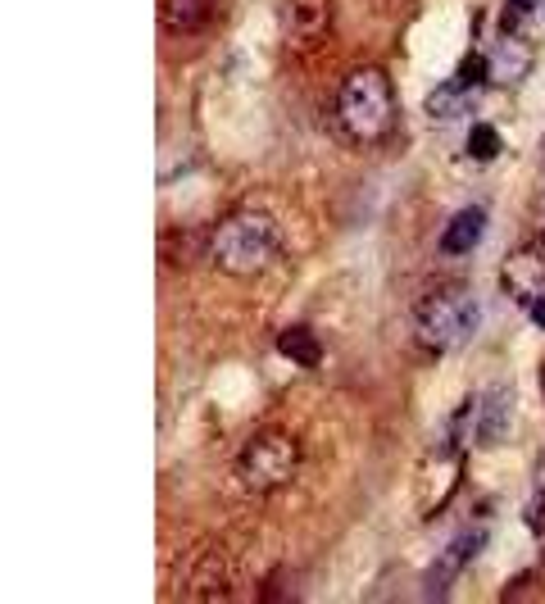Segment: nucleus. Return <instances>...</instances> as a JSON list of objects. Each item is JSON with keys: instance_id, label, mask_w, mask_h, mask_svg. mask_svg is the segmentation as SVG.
I'll return each mask as SVG.
<instances>
[{"instance_id": "a211bd4d", "label": "nucleus", "mask_w": 545, "mask_h": 604, "mask_svg": "<svg viewBox=\"0 0 545 604\" xmlns=\"http://www.w3.org/2000/svg\"><path fill=\"white\" fill-rule=\"evenodd\" d=\"M541 223H545V196H541Z\"/></svg>"}, {"instance_id": "20e7f679", "label": "nucleus", "mask_w": 545, "mask_h": 604, "mask_svg": "<svg viewBox=\"0 0 545 604\" xmlns=\"http://www.w3.org/2000/svg\"><path fill=\"white\" fill-rule=\"evenodd\" d=\"M241 482L250 486V491H278V486H287L291 477H296L300 468V446L291 441L287 432H259L255 441H250L246 450H241Z\"/></svg>"}, {"instance_id": "9d476101", "label": "nucleus", "mask_w": 545, "mask_h": 604, "mask_svg": "<svg viewBox=\"0 0 545 604\" xmlns=\"http://www.w3.org/2000/svg\"><path fill=\"white\" fill-rule=\"evenodd\" d=\"M482 237H486V209L468 205L446 223V232H441V250H446V255H468Z\"/></svg>"}, {"instance_id": "1a4fd4ad", "label": "nucleus", "mask_w": 545, "mask_h": 604, "mask_svg": "<svg viewBox=\"0 0 545 604\" xmlns=\"http://www.w3.org/2000/svg\"><path fill=\"white\" fill-rule=\"evenodd\" d=\"M514 432V391L491 387L477 396V441L482 446H500Z\"/></svg>"}, {"instance_id": "f257e3e1", "label": "nucleus", "mask_w": 545, "mask_h": 604, "mask_svg": "<svg viewBox=\"0 0 545 604\" xmlns=\"http://www.w3.org/2000/svg\"><path fill=\"white\" fill-rule=\"evenodd\" d=\"M278 246H282L278 223L268 214H259V209L228 214L209 232V255H214V264L228 278H255V273H264L273 264V255H278Z\"/></svg>"}, {"instance_id": "ddd939ff", "label": "nucleus", "mask_w": 545, "mask_h": 604, "mask_svg": "<svg viewBox=\"0 0 545 604\" xmlns=\"http://www.w3.org/2000/svg\"><path fill=\"white\" fill-rule=\"evenodd\" d=\"M209 10L214 0H164V19H169L173 32H196L209 23Z\"/></svg>"}, {"instance_id": "4468645a", "label": "nucleus", "mask_w": 545, "mask_h": 604, "mask_svg": "<svg viewBox=\"0 0 545 604\" xmlns=\"http://www.w3.org/2000/svg\"><path fill=\"white\" fill-rule=\"evenodd\" d=\"M523 523H527V532L545 536V450H541V459H536V468H532V496H527Z\"/></svg>"}, {"instance_id": "f3484780", "label": "nucleus", "mask_w": 545, "mask_h": 604, "mask_svg": "<svg viewBox=\"0 0 545 604\" xmlns=\"http://www.w3.org/2000/svg\"><path fill=\"white\" fill-rule=\"evenodd\" d=\"M527 314H532V323L545 332V296H541V300H532V305H527Z\"/></svg>"}, {"instance_id": "f03ea898", "label": "nucleus", "mask_w": 545, "mask_h": 604, "mask_svg": "<svg viewBox=\"0 0 545 604\" xmlns=\"http://www.w3.org/2000/svg\"><path fill=\"white\" fill-rule=\"evenodd\" d=\"M341 128L355 141H377L391 132V119H396V96H391V78L373 64L355 69L346 82H341Z\"/></svg>"}, {"instance_id": "dca6fc26", "label": "nucleus", "mask_w": 545, "mask_h": 604, "mask_svg": "<svg viewBox=\"0 0 545 604\" xmlns=\"http://www.w3.org/2000/svg\"><path fill=\"white\" fill-rule=\"evenodd\" d=\"M536 5H545V0H509V10H505V32H518V23H523L527 14L536 10Z\"/></svg>"}, {"instance_id": "7ed1b4c3", "label": "nucleus", "mask_w": 545, "mask_h": 604, "mask_svg": "<svg viewBox=\"0 0 545 604\" xmlns=\"http://www.w3.org/2000/svg\"><path fill=\"white\" fill-rule=\"evenodd\" d=\"M477 300L473 291L464 287H446V291H432V296L418 305L414 327H418V346L427 355H446V350H459L477 327Z\"/></svg>"}, {"instance_id": "0eeeda50", "label": "nucleus", "mask_w": 545, "mask_h": 604, "mask_svg": "<svg viewBox=\"0 0 545 604\" xmlns=\"http://www.w3.org/2000/svg\"><path fill=\"white\" fill-rule=\"evenodd\" d=\"M532 73V46L518 32H500L486 55V87H518Z\"/></svg>"}, {"instance_id": "9b49d317", "label": "nucleus", "mask_w": 545, "mask_h": 604, "mask_svg": "<svg viewBox=\"0 0 545 604\" xmlns=\"http://www.w3.org/2000/svg\"><path fill=\"white\" fill-rule=\"evenodd\" d=\"M473 82H464V78H450V82H441V87L427 96V114L432 119H455V114H464L468 105H473Z\"/></svg>"}, {"instance_id": "2eb2a0df", "label": "nucleus", "mask_w": 545, "mask_h": 604, "mask_svg": "<svg viewBox=\"0 0 545 604\" xmlns=\"http://www.w3.org/2000/svg\"><path fill=\"white\" fill-rule=\"evenodd\" d=\"M464 150H468V159H477V164H491V159L500 155V132L491 128V123H473Z\"/></svg>"}, {"instance_id": "423d86ee", "label": "nucleus", "mask_w": 545, "mask_h": 604, "mask_svg": "<svg viewBox=\"0 0 545 604\" xmlns=\"http://www.w3.org/2000/svg\"><path fill=\"white\" fill-rule=\"evenodd\" d=\"M482 545H486L482 527H464V532H455V541H450L446 550L432 559V568H427V595H432V600H441V595L450 591V582L464 573L468 559H473Z\"/></svg>"}, {"instance_id": "f8f14e48", "label": "nucleus", "mask_w": 545, "mask_h": 604, "mask_svg": "<svg viewBox=\"0 0 545 604\" xmlns=\"http://www.w3.org/2000/svg\"><path fill=\"white\" fill-rule=\"evenodd\" d=\"M278 350L291 359V364H300V368H314L318 359H323V346H318V337L309 332L305 323L282 327V332H278Z\"/></svg>"}, {"instance_id": "39448f33", "label": "nucleus", "mask_w": 545, "mask_h": 604, "mask_svg": "<svg viewBox=\"0 0 545 604\" xmlns=\"http://www.w3.org/2000/svg\"><path fill=\"white\" fill-rule=\"evenodd\" d=\"M287 46L296 50V55H309V50H318L327 41V32H332V5L327 0H291L287 5Z\"/></svg>"}, {"instance_id": "6e6552de", "label": "nucleus", "mask_w": 545, "mask_h": 604, "mask_svg": "<svg viewBox=\"0 0 545 604\" xmlns=\"http://www.w3.org/2000/svg\"><path fill=\"white\" fill-rule=\"evenodd\" d=\"M500 282H505V291L518 300V305H532V300L545 296V264L536 250L518 246L514 255H505V264H500Z\"/></svg>"}, {"instance_id": "6ab92c4d", "label": "nucleus", "mask_w": 545, "mask_h": 604, "mask_svg": "<svg viewBox=\"0 0 545 604\" xmlns=\"http://www.w3.org/2000/svg\"><path fill=\"white\" fill-rule=\"evenodd\" d=\"M541 159H545V146H541Z\"/></svg>"}]
</instances>
